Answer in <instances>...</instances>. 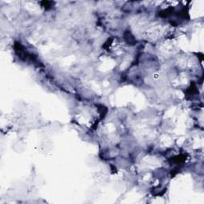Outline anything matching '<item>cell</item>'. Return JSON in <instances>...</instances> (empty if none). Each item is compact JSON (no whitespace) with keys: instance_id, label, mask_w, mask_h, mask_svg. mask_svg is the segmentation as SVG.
Masks as SVG:
<instances>
[{"instance_id":"obj_8","label":"cell","mask_w":204,"mask_h":204,"mask_svg":"<svg viewBox=\"0 0 204 204\" xmlns=\"http://www.w3.org/2000/svg\"><path fill=\"white\" fill-rule=\"evenodd\" d=\"M112 38H108V40L105 42V43H104V45H103V48L104 49H105V50H108V47L111 46L112 42Z\"/></svg>"},{"instance_id":"obj_2","label":"cell","mask_w":204,"mask_h":204,"mask_svg":"<svg viewBox=\"0 0 204 204\" xmlns=\"http://www.w3.org/2000/svg\"><path fill=\"white\" fill-rule=\"evenodd\" d=\"M173 12H174L173 7H169V8H167V9L164 10L160 11V12L159 13V16L161 17V18H164V19H165V18H167V17H169L170 15H171L173 14Z\"/></svg>"},{"instance_id":"obj_7","label":"cell","mask_w":204,"mask_h":204,"mask_svg":"<svg viewBox=\"0 0 204 204\" xmlns=\"http://www.w3.org/2000/svg\"><path fill=\"white\" fill-rule=\"evenodd\" d=\"M98 111H99L100 114L101 116V118H104L105 117V115L107 114V112H108V109L105 108V106L103 105H99L98 106Z\"/></svg>"},{"instance_id":"obj_1","label":"cell","mask_w":204,"mask_h":204,"mask_svg":"<svg viewBox=\"0 0 204 204\" xmlns=\"http://www.w3.org/2000/svg\"><path fill=\"white\" fill-rule=\"evenodd\" d=\"M124 38L125 42H127L128 45H135L136 44V39H135V37L133 36V34L130 32V31H125L124 34Z\"/></svg>"},{"instance_id":"obj_5","label":"cell","mask_w":204,"mask_h":204,"mask_svg":"<svg viewBox=\"0 0 204 204\" xmlns=\"http://www.w3.org/2000/svg\"><path fill=\"white\" fill-rule=\"evenodd\" d=\"M197 87H196V85H195L194 82H192L191 86L189 87L187 90L185 91V93L187 95V96H193L194 94L197 93Z\"/></svg>"},{"instance_id":"obj_6","label":"cell","mask_w":204,"mask_h":204,"mask_svg":"<svg viewBox=\"0 0 204 204\" xmlns=\"http://www.w3.org/2000/svg\"><path fill=\"white\" fill-rule=\"evenodd\" d=\"M53 2H50V1H42L41 2V6L44 7L46 10H49L53 6Z\"/></svg>"},{"instance_id":"obj_4","label":"cell","mask_w":204,"mask_h":204,"mask_svg":"<svg viewBox=\"0 0 204 204\" xmlns=\"http://www.w3.org/2000/svg\"><path fill=\"white\" fill-rule=\"evenodd\" d=\"M170 160L174 164H182L186 161V156L183 155H176V156L171 158Z\"/></svg>"},{"instance_id":"obj_3","label":"cell","mask_w":204,"mask_h":204,"mask_svg":"<svg viewBox=\"0 0 204 204\" xmlns=\"http://www.w3.org/2000/svg\"><path fill=\"white\" fill-rule=\"evenodd\" d=\"M176 15L182 19H187V20H188V19H190L187 7H183L179 12H178V14H176Z\"/></svg>"},{"instance_id":"obj_9","label":"cell","mask_w":204,"mask_h":204,"mask_svg":"<svg viewBox=\"0 0 204 204\" xmlns=\"http://www.w3.org/2000/svg\"><path fill=\"white\" fill-rule=\"evenodd\" d=\"M179 168L178 167H176V168H175V169H173V170L171 171V176H175L176 175L178 172H179Z\"/></svg>"}]
</instances>
